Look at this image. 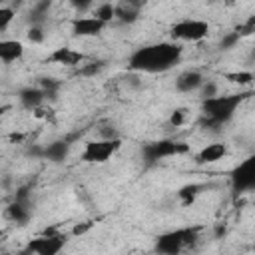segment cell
I'll use <instances>...</instances> for the list:
<instances>
[{"label":"cell","mask_w":255,"mask_h":255,"mask_svg":"<svg viewBox=\"0 0 255 255\" xmlns=\"http://www.w3.org/2000/svg\"><path fill=\"white\" fill-rule=\"evenodd\" d=\"M181 54H183V48L175 42L149 44V46L137 48L129 56L128 68L133 72H147V74L165 72L181 60Z\"/></svg>","instance_id":"6da1fadb"},{"label":"cell","mask_w":255,"mask_h":255,"mask_svg":"<svg viewBox=\"0 0 255 255\" xmlns=\"http://www.w3.org/2000/svg\"><path fill=\"white\" fill-rule=\"evenodd\" d=\"M251 96V92H245V94H227V96H213V98H205L201 102V120H199V126L201 128H209V129H217L221 128L223 124H227L237 108Z\"/></svg>","instance_id":"7a4b0ae2"},{"label":"cell","mask_w":255,"mask_h":255,"mask_svg":"<svg viewBox=\"0 0 255 255\" xmlns=\"http://www.w3.org/2000/svg\"><path fill=\"white\" fill-rule=\"evenodd\" d=\"M197 239H199V227H183V229L167 231L155 239V251L161 255H177L183 249L191 247Z\"/></svg>","instance_id":"3957f363"},{"label":"cell","mask_w":255,"mask_h":255,"mask_svg":"<svg viewBox=\"0 0 255 255\" xmlns=\"http://www.w3.org/2000/svg\"><path fill=\"white\" fill-rule=\"evenodd\" d=\"M189 145L183 141H175V139H155L149 143H143L141 147V157L145 163H155L159 159L171 157V155H181L187 153Z\"/></svg>","instance_id":"277c9868"},{"label":"cell","mask_w":255,"mask_h":255,"mask_svg":"<svg viewBox=\"0 0 255 255\" xmlns=\"http://www.w3.org/2000/svg\"><path fill=\"white\" fill-rule=\"evenodd\" d=\"M122 147V139L120 137H112V139H94L88 141L84 145V151L80 155V159L84 163H106L112 155L118 153V149Z\"/></svg>","instance_id":"5b68a950"},{"label":"cell","mask_w":255,"mask_h":255,"mask_svg":"<svg viewBox=\"0 0 255 255\" xmlns=\"http://www.w3.org/2000/svg\"><path fill=\"white\" fill-rule=\"evenodd\" d=\"M66 245V235L58 233L56 229H46L44 235L32 239L26 245L28 253H38V255H58Z\"/></svg>","instance_id":"8992f818"},{"label":"cell","mask_w":255,"mask_h":255,"mask_svg":"<svg viewBox=\"0 0 255 255\" xmlns=\"http://www.w3.org/2000/svg\"><path fill=\"white\" fill-rule=\"evenodd\" d=\"M209 34V24L203 20H181L171 26V38L181 42H199Z\"/></svg>","instance_id":"52a82bcc"},{"label":"cell","mask_w":255,"mask_h":255,"mask_svg":"<svg viewBox=\"0 0 255 255\" xmlns=\"http://www.w3.org/2000/svg\"><path fill=\"white\" fill-rule=\"evenodd\" d=\"M231 185L235 193H245L255 187V157L249 155L243 159L231 173Z\"/></svg>","instance_id":"ba28073f"},{"label":"cell","mask_w":255,"mask_h":255,"mask_svg":"<svg viewBox=\"0 0 255 255\" xmlns=\"http://www.w3.org/2000/svg\"><path fill=\"white\" fill-rule=\"evenodd\" d=\"M106 26L108 24L98 20L96 16H82V18H74L72 20V32H74V36H80V38L100 36Z\"/></svg>","instance_id":"9c48e42d"},{"label":"cell","mask_w":255,"mask_h":255,"mask_svg":"<svg viewBox=\"0 0 255 255\" xmlns=\"http://www.w3.org/2000/svg\"><path fill=\"white\" fill-rule=\"evenodd\" d=\"M145 4V0H122L120 4H116V20H120L122 24H133L139 18V10Z\"/></svg>","instance_id":"30bf717a"},{"label":"cell","mask_w":255,"mask_h":255,"mask_svg":"<svg viewBox=\"0 0 255 255\" xmlns=\"http://www.w3.org/2000/svg\"><path fill=\"white\" fill-rule=\"evenodd\" d=\"M84 60H86V56H84L82 52H78V50H74V48H68V46H64V48H56V50L48 56V62H52V64H60V66H68V68H72V66H80Z\"/></svg>","instance_id":"8fae6325"},{"label":"cell","mask_w":255,"mask_h":255,"mask_svg":"<svg viewBox=\"0 0 255 255\" xmlns=\"http://www.w3.org/2000/svg\"><path fill=\"white\" fill-rule=\"evenodd\" d=\"M4 217L16 225H26L32 217V211H30V201H22V199H14L6 211H4Z\"/></svg>","instance_id":"7c38bea8"},{"label":"cell","mask_w":255,"mask_h":255,"mask_svg":"<svg viewBox=\"0 0 255 255\" xmlns=\"http://www.w3.org/2000/svg\"><path fill=\"white\" fill-rule=\"evenodd\" d=\"M203 84V76L201 72L197 70H185L177 76L175 80V90L181 92V94H189V92H195L199 90V86Z\"/></svg>","instance_id":"4fadbf2b"},{"label":"cell","mask_w":255,"mask_h":255,"mask_svg":"<svg viewBox=\"0 0 255 255\" xmlns=\"http://www.w3.org/2000/svg\"><path fill=\"white\" fill-rule=\"evenodd\" d=\"M225 155H227V145L215 141V143H207L203 149H199L197 155H195V161H197L199 165H205V163L219 161V159H223Z\"/></svg>","instance_id":"5bb4252c"},{"label":"cell","mask_w":255,"mask_h":255,"mask_svg":"<svg viewBox=\"0 0 255 255\" xmlns=\"http://www.w3.org/2000/svg\"><path fill=\"white\" fill-rule=\"evenodd\" d=\"M68 151H70V141L68 139H56V141L48 143L46 147H42V157H46L54 163H60L68 157Z\"/></svg>","instance_id":"9a60e30c"},{"label":"cell","mask_w":255,"mask_h":255,"mask_svg":"<svg viewBox=\"0 0 255 255\" xmlns=\"http://www.w3.org/2000/svg\"><path fill=\"white\" fill-rule=\"evenodd\" d=\"M24 56V44L18 40H0V62L10 64Z\"/></svg>","instance_id":"2e32d148"},{"label":"cell","mask_w":255,"mask_h":255,"mask_svg":"<svg viewBox=\"0 0 255 255\" xmlns=\"http://www.w3.org/2000/svg\"><path fill=\"white\" fill-rule=\"evenodd\" d=\"M18 100H20V104L26 110H36V108L42 106V102L46 100V96H44V92L40 88H32L30 86V88H22L18 92Z\"/></svg>","instance_id":"e0dca14e"},{"label":"cell","mask_w":255,"mask_h":255,"mask_svg":"<svg viewBox=\"0 0 255 255\" xmlns=\"http://www.w3.org/2000/svg\"><path fill=\"white\" fill-rule=\"evenodd\" d=\"M50 6H52V0H38V2L32 6L30 14H28L30 24H42V22L46 20L48 12H50Z\"/></svg>","instance_id":"ac0fdd59"},{"label":"cell","mask_w":255,"mask_h":255,"mask_svg":"<svg viewBox=\"0 0 255 255\" xmlns=\"http://www.w3.org/2000/svg\"><path fill=\"white\" fill-rule=\"evenodd\" d=\"M203 189V185H197V183H189V185H183L179 191H177V197L183 205H191L197 197V193Z\"/></svg>","instance_id":"d6986e66"},{"label":"cell","mask_w":255,"mask_h":255,"mask_svg":"<svg viewBox=\"0 0 255 255\" xmlns=\"http://www.w3.org/2000/svg\"><path fill=\"white\" fill-rule=\"evenodd\" d=\"M94 16H96L98 20H102V22L110 24V22L114 20V16H116V6H114L112 2H104V4H100V6L96 8Z\"/></svg>","instance_id":"ffe728a7"},{"label":"cell","mask_w":255,"mask_h":255,"mask_svg":"<svg viewBox=\"0 0 255 255\" xmlns=\"http://www.w3.org/2000/svg\"><path fill=\"white\" fill-rule=\"evenodd\" d=\"M40 90L44 92L46 98H56L58 90H60V82L54 78H42L40 80Z\"/></svg>","instance_id":"44dd1931"},{"label":"cell","mask_w":255,"mask_h":255,"mask_svg":"<svg viewBox=\"0 0 255 255\" xmlns=\"http://www.w3.org/2000/svg\"><path fill=\"white\" fill-rule=\"evenodd\" d=\"M104 66H106V62H102V60H96V62H90V64L82 62L80 64V76H96L104 70Z\"/></svg>","instance_id":"7402d4cb"},{"label":"cell","mask_w":255,"mask_h":255,"mask_svg":"<svg viewBox=\"0 0 255 255\" xmlns=\"http://www.w3.org/2000/svg\"><path fill=\"white\" fill-rule=\"evenodd\" d=\"M229 82H235L239 86H245V84H251L253 82V74L251 72H225L223 74Z\"/></svg>","instance_id":"603a6c76"},{"label":"cell","mask_w":255,"mask_h":255,"mask_svg":"<svg viewBox=\"0 0 255 255\" xmlns=\"http://www.w3.org/2000/svg\"><path fill=\"white\" fill-rule=\"evenodd\" d=\"M44 38H46V32H44L42 24H32L30 30H28V40H30L32 44H42Z\"/></svg>","instance_id":"cb8c5ba5"},{"label":"cell","mask_w":255,"mask_h":255,"mask_svg":"<svg viewBox=\"0 0 255 255\" xmlns=\"http://www.w3.org/2000/svg\"><path fill=\"white\" fill-rule=\"evenodd\" d=\"M14 16H16L14 8H10V6H0V30H6V28L10 26V22L14 20Z\"/></svg>","instance_id":"d4e9b609"},{"label":"cell","mask_w":255,"mask_h":255,"mask_svg":"<svg viewBox=\"0 0 255 255\" xmlns=\"http://www.w3.org/2000/svg\"><path fill=\"white\" fill-rule=\"evenodd\" d=\"M235 32H237L239 36H251V34L255 32V16H249L247 22L239 24V26L235 28Z\"/></svg>","instance_id":"484cf974"},{"label":"cell","mask_w":255,"mask_h":255,"mask_svg":"<svg viewBox=\"0 0 255 255\" xmlns=\"http://www.w3.org/2000/svg\"><path fill=\"white\" fill-rule=\"evenodd\" d=\"M239 38H241V36H239V34L233 30V32H229V34H225V36L221 38L219 48H221V50H231V48H233V46L239 42Z\"/></svg>","instance_id":"4316f807"},{"label":"cell","mask_w":255,"mask_h":255,"mask_svg":"<svg viewBox=\"0 0 255 255\" xmlns=\"http://www.w3.org/2000/svg\"><path fill=\"white\" fill-rule=\"evenodd\" d=\"M199 90H201V98L205 100V98H213V96H217V84L215 82H211V80H203V84L199 86Z\"/></svg>","instance_id":"83f0119b"},{"label":"cell","mask_w":255,"mask_h":255,"mask_svg":"<svg viewBox=\"0 0 255 255\" xmlns=\"http://www.w3.org/2000/svg\"><path fill=\"white\" fill-rule=\"evenodd\" d=\"M183 122H185V110H173L171 112V116H169V124L173 126V128H179V126H183Z\"/></svg>","instance_id":"f1b7e54d"},{"label":"cell","mask_w":255,"mask_h":255,"mask_svg":"<svg viewBox=\"0 0 255 255\" xmlns=\"http://www.w3.org/2000/svg\"><path fill=\"white\" fill-rule=\"evenodd\" d=\"M94 227V221H84V223H78V225H74V229H72V235H84L86 231H90Z\"/></svg>","instance_id":"f546056e"},{"label":"cell","mask_w":255,"mask_h":255,"mask_svg":"<svg viewBox=\"0 0 255 255\" xmlns=\"http://www.w3.org/2000/svg\"><path fill=\"white\" fill-rule=\"evenodd\" d=\"M100 133H102V137H104V139H112V137H120V135H118V129H116L114 126H104V128L100 129Z\"/></svg>","instance_id":"4dcf8cb0"},{"label":"cell","mask_w":255,"mask_h":255,"mask_svg":"<svg viewBox=\"0 0 255 255\" xmlns=\"http://www.w3.org/2000/svg\"><path fill=\"white\" fill-rule=\"evenodd\" d=\"M70 4H72L76 10L82 12V10H88V8L94 4V0H70Z\"/></svg>","instance_id":"1f68e13d"},{"label":"cell","mask_w":255,"mask_h":255,"mask_svg":"<svg viewBox=\"0 0 255 255\" xmlns=\"http://www.w3.org/2000/svg\"><path fill=\"white\" fill-rule=\"evenodd\" d=\"M223 233H225V227H221V225H217V227H215V235L219 237V235H223Z\"/></svg>","instance_id":"d6a6232c"},{"label":"cell","mask_w":255,"mask_h":255,"mask_svg":"<svg viewBox=\"0 0 255 255\" xmlns=\"http://www.w3.org/2000/svg\"><path fill=\"white\" fill-rule=\"evenodd\" d=\"M0 6H2V0H0Z\"/></svg>","instance_id":"836d02e7"}]
</instances>
